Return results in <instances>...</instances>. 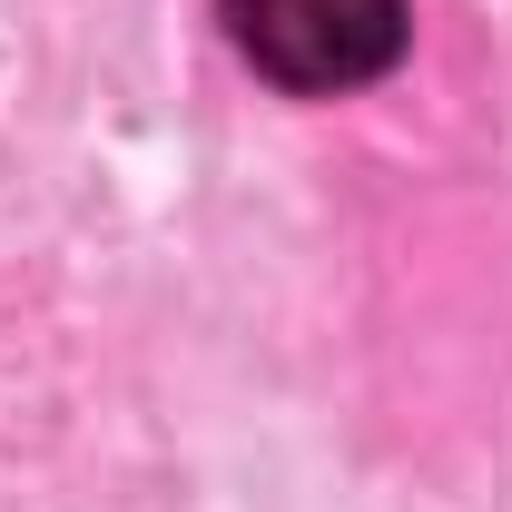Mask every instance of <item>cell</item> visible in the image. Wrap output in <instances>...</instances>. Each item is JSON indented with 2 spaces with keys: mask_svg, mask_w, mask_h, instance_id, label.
Masks as SVG:
<instances>
[{
  "mask_svg": "<svg viewBox=\"0 0 512 512\" xmlns=\"http://www.w3.org/2000/svg\"><path fill=\"white\" fill-rule=\"evenodd\" d=\"M227 40L256 79L286 99H345L375 89L414 40V0H217Z\"/></svg>",
  "mask_w": 512,
  "mask_h": 512,
  "instance_id": "1",
  "label": "cell"
}]
</instances>
